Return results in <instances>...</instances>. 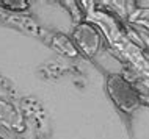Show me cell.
I'll use <instances>...</instances> for the list:
<instances>
[{
    "label": "cell",
    "mask_w": 149,
    "mask_h": 139,
    "mask_svg": "<svg viewBox=\"0 0 149 139\" xmlns=\"http://www.w3.org/2000/svg\"><path fill=\"white\" fill-rule=\"evenodd\" d=\"M108 89H110V94L116 102V105L124 111H130L138 105V97H136L135 91L123 78L111 77L108 81Z\"/></svg>",
    "instance_id": "obj_1"
},
{
    "label": "cell",
    "mask_w": 149,
    "mask_h": 139,
    "mask_svg": "<svg viewBox=\"0 0 149 139\" xmlns=\"http://www.w3.org/2000/svg\"><path fill=\"white\" fill-rule=\"evenodd\" d=\"M0 5L6 6V8H11V10H25L27 6H29V3L25 2V0H3V2H0Z\"/></svg>",
    "instance_id": "obj_2"
}]
</instances>
